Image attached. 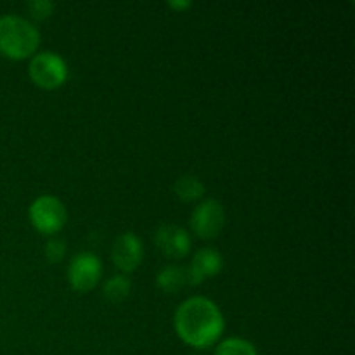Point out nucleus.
<instances>
[{"mask_svg": "<svg viewBox=\"0 0 355 355\" xmlns=\"http://www.w3.org/2000/svg\"><path fill=\"white\" fill-rule=\"evenodd\" d=\"M30 222L38 232L52 236L61 231L68 220V211H66L64 203L59 198L52 194H44L38 196L33 203L30 205Z\"/></svg>", "mask_w": 355, "mask_h": 355, "instance_id": "4", "label": "nucleus"}, {"mask_svg": "<svg viewBox=\"0 0 355 355\" xmlns=\"http://www.w3.org/2000/svg\"><path fill=\"white\" fill-rule=\"evenodd\" d=\"M111 259L121 272H134L144 259V245L141 238L134 232H123L118 236L111 248Z\"/></svg>", "mask_w": 355, "mask_h": 355, "instance_id": "7", "label": "nucleus"}, {"mask_svg": "<svg viewBox=\"0 0 355 355\" xmlns=\"http://www.w3.org/2000/svg\"><path fill=\"white\" fill-rule=\"evenodd\" d=\"M168 6L173 9H184V7H191V2H168Z\"/></svg>", "mask_w": 355, "mask_h": 355, "instance_id": "16", "label": "nucleus"}, {"mask_svg": "<svg viewBox=\"0 0 355 355\" xmlns=\"http://www.w3.org/2000/svg\"><path fill=\"white\" fill-rule=\"evenodd\" d=\"M40 31L30 19L16 14L0 16V52L9 59H26L37 52Z\"/></svg>", "mask_w": 355, "mask_h": 355, "instance_id": "2", "label": "nucleus"}, {"mask_svg": "<svg viewBox=\"0 0 355 355\" xmlns=\"http://www.w3.org/2000/svg\"><path fill=\"white\" fill-rule=\"evenodd\" d=\"M28 9H30V14L37 19H45V17L52 16L55 9L54 2H49V0H31L28 2Z\"/></svg>", "mask_w": 355, "mask_h": 355, "instance_id": "15", "label": "nucleus"}, {"mask_svg": "<svg viewBox=\"0 0 355 355\" xmlns=\"http://www.w3.org/2000/svg\"><path fill=\"white\" fill-rule=\"evenodd\" d=\"M214 355H259V352L250 340L232 336V338L222 340Z\"/></svg>", "mask_w": 355, "mask_h": 355, "instance_id": "13", "label": "nucleus"}, {"mask_svg": "<svg viewBox=\"0 0 355 355\" xmlns=\"http://www.w3.org/2000/svg\"><path fill=\"white\" fill-rule=\"evenodd\" d=\"M44 253H45V259H47L49 262L58 263L64 259L66 245L61 241V239H49V241L45 243Z\"/></svg>", "mask_w": 355, "mask_h": 355, "instance_id": "14", "label": "nucleus"}, {"mask_svg": "<svg viewBox=\"0 0 355 355\" xmlns=\"http://www.w3.org/2000/svg\"><path fill=\"white\" fill-rule=\"evenodd\" d=\"M156 286L163 293H177L187 286V270L180 266H166L156 274Z\"/></svg>", "mask_w": 355, "mask_h": 355, "instance_id": "10", "label": "nucleus"}, {"mask_svg": "<svg viewBox=\"0 0 355 355\" xmlns=\"http://www.w3.org/2000/svg\"><path fill=\"white\" fill-rule=\"evenodd\" d=\"M156 248L168 259H184L191 250L189 232L177 224H162L155 232Z\"/></svg>", "mask_w": 355, "mask_h": 355, "instance_id": "8", "label": "nucleus"}, {"mask_svg": "<svg viewBox=\"0 0 355 355\" xmlns=\"http://www.w3.org/2000/svg\"><path fill=\"white\" fill-rule=\"evenodd\" d=\"M28 73H30V78L35 85L52 90L61 87L68 80L69 69L68 62L58 52L44 51L31 55Z\"/></svg>", "mask_w": 355, "mask_h": 355, "instance_id": "3", "label": "nucleus"}, {"mask_svg": "<svg viewBox=\"0 0 355 355\" xmlns=\"http://www.w3.org/2000/svg\"><path fill=\"white\" fill-rule=\"evenodd\" d=\"M173 328L184 343L194 349H210L225 329L222 311L207 297H191L177 307Z\"/></svg>", "mask_w": 355, "mask_h": 355, "instance_id": "1", "label": "nucleus"}, {"mask_svg": "<svg viewBox=\"0 0 355 355\" xmlns=\"http://www.w3.org/2000/svg\"><path fill=\"white\" fill-rule=\"evenodd\" d=\"M225 224V210L220 201L203 200L191 215V229L200 239H214Z\"/></svg>", "mask_w": 355, "mask_h": 355, "instance_id": "6", "label": "nucleus"}, {"mask_svg": "<svg viewBox=\"0 0 355 355\" xmlns=\"http://www.w3.org/2000/svg\"><path fill=\"white\" fill-rule=\"evenodd\" d=\"M130 290H132L130 279H128L127 276H123V274L111 276L103 286L104 297H106L110 302H113V304H120V302H123L125 298L128 297V293H130Z\"/></svg>", "mask_w": 355, "mask_h": 355, "instance_id": "12", "label": "nucleus"}, {"mask_svg": "<svg viewBox=\"0 0 355 355\" xmlns=\"http://www.w3.org/2000/svg\"><path fill=\"white\" fill-rule=\"evenodd\" d=\"M173 193L182 201H196L200 198H203L205 184L201 182L200 177L186 173V175L179 177L175 180V184H173Z\"/></svg>", "mask_w": 355, "mask_h": 355, "instance_id": "11", "label": "nucleus"}, {"mask_svg": "<svg viewBox=\"0 0 355 355\" xmlns=\"http://www.w3.org/2000/svg\"><path fill=\"white\" fill-rule=\"evenodd\" d=\"M103 277V262L97 255L90 252H82L71 259L68 266V281L73 290L87 293Z\"/></svg>", "mask_w": 355, "mask_h": 355, "instance_id": "5", "label": "nucleus"}, {"mask_svg": "<svg viewBox=\"0 0 355 355\" xmlns=\"http://www.w3.org/2000/svg\"><path fill=\"white\" fill-rule=\"evenodd\" d=\"M224 267V259L220 252L215 248H201L194 253L189 267H187V284L189 286H198L203 281L220 274Z\"/></svg>", "mask_w": 355, "mask_h": 355, "instance_id": "9", "label": "nucleus"}]
</instances>
